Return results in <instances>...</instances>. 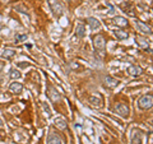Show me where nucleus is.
Listing matches in <instances>:
<instances>
[{
  "instance_id": "1",
  "label": "nucleus",
  "mask_w": 153,
  "mask_h": 144,
  "mask_svg": "<svg viewBox=\"0 0 153 144\" xmlns=\"http://www.w3.org/2000/svg\"><path fill=\"white\" fill-rule=\"evenodd\" d=\"M138 107L140 110H148L153 107V96L152 94H146L139 98L138 101Z\"/></svg>"
},
{
  "instance_id": "2",
  "label": "nucleus",
  "mask_w": 153,
  "mask_h": 144,
  "mask_svg": "<svg viewBox=\"0 0 153 144\" xmlns=\"http://www.w3.org/2000/svg\"><path fill=\"white\" fill-rule=\"evenodd\" d=\"M93 46L96 50H100V51H103L105 50V46H106V41H105V37L102 35H97L93 37Z\"/></svg>"
},
{
  "instance_id": "3",
  "label": "nucleus",
  "mask_w": 153,
  "mask_h": 144,
  "mask_svg": "<svg viewBox=\"0 0 153 144\" xmlns=\"http://www.w3.org/2000/svg\"><path fill=\"white\" fill-rule=\"evenodd\" d=\"M47 96H49V98L52 101V102H55V103L56 102H60V101H61V94L57 92L56 88L51 87V85L47 88Z\"/></svg>"
},
{
  "instance_id": "4",
  "label": "nucleus",
  "mask_w": 153,
  "mask_h": 144,
  "mask_svg": "<svg viewBox=\"0 0 153 144\" xmlns=\"http://www.w3.org/2000/svg\"><path fill=\"white\" fill-rule=\"evenodd\" d=\"M115 111H116V114L119 115V116H121V117H128L129 116V107H128V105L125 103H119L115 106Z\"/></svg>"
},
{
  "instance_id": "5",
  "label": "nucleus",
  "mask_w": 153,
  "mask_h": 144,
  "mask_svg": "<svg viewBox=\"0 0 153 144\" xmlns=\"http://www.w3.org/2000/svg\"><path fill=\"white\" fill-rule=\"evenodd\" d=\"M49 5L51 7L52 12H54L55 16L60 17L61 14H63V5L57 1V0H49Z\"/></svg>"
},
{
  "instance_id": "6",
  "label": "nucleus",
  "mask_w": 153,
  "mask_h": 144,
  "mask_svg": "<svg viewBox=\"0 0 153 144\" xmlns=\"http://www.w3.org/2000/svg\"><path fill=\"white\" fill-rule=\"evenodd\" d=\"M47 144H63V140L61 138L57 135L56 133H50L49 134V139H47Z\"/></svg>"
},
{
  "instance_id": "7",
  "label": "nucleus",
  "mask_w": 153,
  "mask_h": 144,
  "mask_svg": "<svg viewBox=\"0 0 153 144\" xmlns=\"http://www.w3.org/2000/svg\"><path fill=\"white\" fill-rule=\"evenodd\" d=\"M22 89H23V85L21 83H18V82H13V83L9 85V91H10L12 93H16V94L21 93Z\"/></svg>"
},
{
  "instance_id": "8",
  "label": "nucleus",
  "mask_w": 153,
  "mask_h": 144,
  "mask_svg": "<svg viewBox=\"0 0 153 144\" xmlns=\"http://www.w3.org/2000/svg\"><path fill=\"white\" fill-rule=\"evenodd\" d=\"M137 27L139 28V31L143 32V33H148V35H151V33H152L151 27L147 26V24H144V23L140 22V21H137Z\"/></svg>"
},
{
  "instance_id": "9",
  "label": "nucleus",
  "mask_w": 153,
  "mask_h": 144,
  "mask_svg": "<svg viewBox=\"0 0 153 144\" xmlns=\"http://www.w3.org/2000/svg\"><path fill=\"white\" fill-rule=\"evenodd\" d=\"M87 21H88V24H89V27L92 28V30L96 31V30H100V28H101V22L97 21L96 18H88Z\"/></svg>"
},
{
  "instance_id": "10",
  "label": "nucleus",
  "mask_w": 153,
  "mask_h": 144,
  "mask_svg": "<svg viewBox=\"0 0 153 144\" xmlns=\"http://www.w3.org/2000/svg\"><path fill=\"white\" fill-rule=\"evenodd\" d=\"M105 85H106L107 88H115L117 85V80L112 78V76H106V78H105Z\"/></svg>"
},
{
  "instance_id": "11",
  "label": "nucleus",
  "mask_w": 153,
  "mask_h": 144,
  "mask_svg": "<svg viewBox=\"0 0 153 144\" xmlns=\"http://www.w3.org/2000/svg\"><path fill=\"white\" fill-rule=\"evenodd\" d=\"M129 74L130 75H134V76H137V75H139L142 74V68H139V66H137V65H130L129 66Z\"/></svg>"
},
{
  "instance_id": "12",
  "label": "nucleus",
  "mask_w": 153,
  "mask_h": 144,
  "mask_svg": "<svg viewBox=\"0 0 153 144\" xmlns=\"http://www.w3.org/2000/svg\"><path fill=\"white\" fill-rule=\"evenodd\" d=\"M14 55H16V50H13V49H4V51L1 52L3 59H12Z\"/></svg>"
},
{
  "instance_id": "13",
  "label": "nucleus",
  "mask_w": 153,
  "mask_h": 144,
  "mask_svg": "<svg viewBox=\"0 0 153 144\" xmlns=\"http://www.w3.org/2000/svg\"><path fill=\"white\" fill-rule=\"evenodd\" d=\"M115 36H116L119 40H125V38L129 37V33L126 31H123V30H117L115 31Z\"/></svg>"
},
{
  "instance_id": "14",
  "label": "nucleus",
  "mask_w": 153,
  "mask_h": 144,
  "mask_svg": "<svg viewBox=\"0 0 153 144\" xmlns=\"http://www.w3.org/2000/svg\"><path fill=\"white\" fill-rule=\"evenodd\" d=\"M76 35L79 37L85 36V27H84V24H82V23H79V24L76 26Z\"/></svg>"
},
{
  "instance_id": "15",
  "label": "nucleus",
  "mask_w": 153,
  "mask_h": 144,
  "mask_svg": "<svg viewBox=\"0 0 153 144\" xmlns=\"http://www.w3.org/2000/svg\"><path fill=\"white\" fill-rule=\"evenodd\" d=\"M115 21V23H116L117 26H121V27H125V26H128V21L124 17H116L114 19Z\"/></svg>"
},
{
  "instance_id": "16",
  "label": "nucleus",
  "mask_w": 153,
  "mask_h": 144,
  "mask_svg": "<svg viewBox=\"0 0 153 144\" xmlns=\"http://www.w3.org/2000/svg\"><path fill=\"white\" fill-rule=\"evenodd\" d=\"M135 41H137V44L139 45L140 47H144V49L149 46V42H148L146 38H143V37H137V40H135Z\"/></svg>"
},
{
  "instance_id": "17",
  "label": "nucleus",
  "mask_w": 153,
  "mask_h": 144,
  "mask_svg": "<svg viewBox=\"0 0 153 144\" xmlns=\"http://www.w3.org/2000/svg\"><path fill=\"white\" fill-rule=\"evenodd\" d=\"M9 76H10L12 79H18V78H21V71L18 69H12L10 73H9Z\"/></svg>"
},
{
  "instance_id": "18",
  "label": "nucleus",
  "mask_w": 153,
  "mask_h": 144,
  "mask_svg": "<svg viewBox=\"0 0 153 144\" xmlns=\"http://www.w3.org/2000/svg\"><path fill=\"white\" fill-rule=\"evenodd\" d=\"M89 102L92 106H97V107H101L102 103H101V99L100 98H96V97H91L89 98Z\"/></svg>"
},
{
  "instance_id": "19",
  "label": "nucleus",
  "mask_w": 153,
  "mask_h": 144,
  "mask_svg": "<svg viewBox=\"0 0 153 144\" xmlns=\"http://www.w3.org/2000/svg\"><path fill=\"white\" fill-rule=\"evenodd\" d=\"M55 125L57 128H60V129H65L66 128V122L64 121L63 119H57V120H55Z\"/></svg>"
},
{
  "instance_id": "20",
  "label": "nucleus",
  "mask_w": 153,
  "mask_h": 144,
  "mask_svg": "<svg viewBox=\"0 0 153 144\" xmlns=\"http://www.w3.org/2000/svg\"><path fill=\"white\" fill-rule=\"evenodd\" d=\"M42 107H44V110H45V111L47 112V116H50L51 112H50V108H49V106H47V105H46L45 102H42Z\"/></svg>"
},
{
  "instance_id": "21",
  "label": "nucleus",
  "mask_w": 153,
  "mask_h": 144,
  "mask_svg": "<svg viewBox=\"0 0 153 144\" xmlns=\"http://www.w3.org/2000/svg\"><path fill=\"white\" fill-rule=\"evenodd\" d=\"M25 40H27L26 35H18L17 36V41H25Z\"/></svg>"
},
{
  "instance_id": "22",
  "label": "nucleus",
  "mask_w": 153,
  "mask_h": 144,
  "mask_svg": "<svg viewBox=\"0 0 153 144\" xmlns=\"http://www.w3.org/2000/svg\"><path fill=\"white\" fill-rule=\"evenodd\" d=\"M3 68H4V63H0V71H1Z\"/></svg>"
},
{
  "instance_id": "23",
  "label": "nucleus",
  "mask_w": 153,
  "mask_h": 144,
  "mask_svg": "<svg viewBox=\"0 0 153 144\" xmlns=\"http://www.w3.org/2000/svg\"><path fill=\"white\" fill-rule=\"evenodd\" d=\"M3 126V121H1V119H0V128Z\"/></svg>"
},
{
  "instance_id": "24",
  "label": "nucleus",
  "mask_w": 153,
  "mask_h": 144,
  "mask_svg": "<svg viewBox=\"0 0 153 144\" xmlns=\"http://www.w3.org/2000/svg\"><path fill=\"white\" fill-rule=\"evenodd\" d=\"M152 52H153V50H152Z\"/></svg>"
},
{
  "instance_id": "25",
  "label": "nucleus",
  "mask_w": 153,
  "mask_h": 144,
  "mask_svg": "<svg viewBox=\"0 0 153 144\" xmlns=\"http://www.w3.org/2000/svg\"><path fill=\"white\" fill-rule=\"evenodd\" d=\"M70 1H71V0H70Z\"/></svg>"
}]
</instances>
